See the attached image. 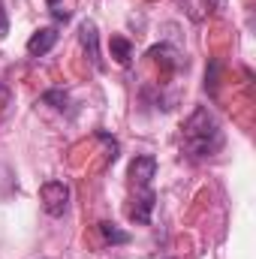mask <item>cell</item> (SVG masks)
<instances>
[{"instance_id":"5b68a950","label":"cell","mask_w":256,"mask_h":259,"mask_svg":"<svg viewBox=\"0 0 256 259\" xmlns=\"http://www.w3.org/2000/svg\"><path fill=\"white\" fill-rule=\"evenodd\" d=\"M55 46H58V30H55V27H42V30H36V33L27 39V55H30V58H42V55H49Z\"/></svg>"},{"instance_id":"277c9868","label":"cell","mask_w":256,"mask_h":259,"mask_svg":"<svg viewBox=\"0 0 256 259\" xmlns=\"http://www.w3.org/2000/svg\"><path fill=\"white\" fill-rule=\"evenodd\" d=\"M78 39H81V46H84V52H88L91 64L97 66V69H103V58H100V36H97V24H94V21H81V27H78Z\"/></svg>"},{"instance_id":"ba28073f","label":"cell","mask_w":256,"mask_h":259,"mask_svg":"<svg viewBox=\"0 0 256 259\" xmlns=\"http://www.w3.org/2000/svg\"><path fill=\"white\" fill-rule=\"evenodd\" d=\"M148 55L154 58V64H160L166 72H172V69H178V66H181V58H178V52H175L172 46H154Z\"/></svg>"},{"instance_id":"4fadbf2b","label":"cell","mask_w":256,"mask_h":259,"mask_svg":"<svg viewBox=\"0 0 256 259\" xmlns=\"http://www.w3.org/2000/svg\"><path fill=\"white\" fill-rule=\"evenodd\" d=\"M49 3H52V6H55V3H61V0H49Z\"/></svg>"},{"instance_id":"7a4b0ae2","label":"cell","mask_w":256,"mask_h":259,"mask_svg":"<svg viewBox=\"0 0 256 259\" xmlns=\"http://www.w3.org/2000/svg\"><path fill=\"white\" fill-rule=\"evenodd\" d=\"M39 199H42L46 214L61 217L66 208H69V187H66L64 181H46L42 190H39Z\"/></svg>"},{"instance_id":"7c38bea8","label":"cell","mask_w":256,"mask_h":259,"mask_svg":"<svg viewBox=\"0 0 256 259\" xmlns=\"http://www.w3.org/2000/svg\"><path fill=\"white\" fill-rule=\"evenodd\" d=\"M6 33V15H3V9H0V36Z\"/></svg>"},{"instance_id":"6da1fadb","label":"cell","mask_w":256,"mask_h":259,"mask_svg":"<svg viewBox=\"0 0 256 259\" xmlns=\"http://www.w3.org/2000/svg\"><path fill=\"white\" fill-rule=\"evenodd\" d=\"M220 145H223V133L217 118L208 109H196L184 124V148L193 157H211L220 151Z\"/></svg>"},{"instance_id":"3957f363","label":"cell","mask_w":256,"mask_h":259,"mask_svg":"<svg viewBox=\"0 0 256 259\" xmlns=\"http://www.w3.org/2000/svg\"><path fill=\"white\" fill-rule=\"evenodd\" d=\"M154 175H157V160H154L151 154H142V157H136V160L130 163V178H133V184H139L142 190H148V184H151Z\"/></svg>"},{"instance_id":"9c48e42d","label":"cell","mask_w":256,"mask_h":259,"mask_svg":"<svg viewBox=\"0 0 256 259\" xmlns=\"http://www.w3.org/2000/svg\"><path fill=\"white\" fill-rule=\"evenodd\" d=\"M109 49H112V58H115L121 66H130V64H133V42H130L127 36H112Z\"/></svg>"},{"instance_id":"52a82bcc","label":"cell","mask_w":256,"mask_h":259,"mask_svg":"<svg viewBox=\"0 0 256 259\" xmlns=\"http://www.w3.org/2000/svg\"><path fill=\"white\" fill-rule=\"evenodd\" d=\"M181 6L187 9V15H190L193 21H202L205 15H211L214 9H220L223 0H181Z\"/></svg>"},{"instance_id":"30bf717a","label":"cell","mask_w":256,"mask_h":259,"mask_svg":"<svg viewBox=\"0 0 256 259\" xmlns=\"http://www.w3.org/2000/svg\"><path fill=\"white\" fill-rule=\"evenodd\" d=\"M100 235H103L106 244H127L130 241V232H121V229H118L115 223H109V220L100 223Z\"/></svg>"},{"instance_id":"8fae6325","label":"cell","mask_w":256,"mask_h":259,"mask_svg":"<svg viewBox=\"0 0 256 259\" xmlns=\"http://www.w3.org/2000/svg\"><path fill=\"white\" fill-rule=\"evenodd\" d=\"M46 103H58L55 109H64L66 97H64V94H58V91H49V94H46Z\"/></svg>"},{"instance_id":"8992f818","label":"cell","mask_w":256,"mask_h":259,"mask_svg":"<svg viewBox=\"0 0 256 259\" xmlns=\"http://www.w3.org/2000/svg\"><path fill=\"white\" fill-rule=\"evenodd\" d=\"M154 202H157V196L151 193V190H145V193L139 196V199H133V205H130V220L133 223H151V211H154Z\"/></svg>"}]
</instances>
